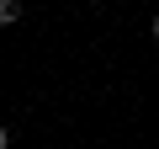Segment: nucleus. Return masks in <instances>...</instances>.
Listing matches in <instances>:
<instances>
[{
    "label": "nucleus",
    "instance_id": "nucleus-1",
    "mask_svg": "<svg viewBox=\"0 0 159 149\" xmlns=\"http://www.w3.org/2000/svg\"><path fill=\"white\" fill-rule=\"evenodd\" d=\"M11 22H21V0H0V27H11Z\"/></svg>",
    "mask_w": 159,
    "mask_h": 149
},
{
    "label": "nucleus",
    "instance_id": "nucleus-2",
    "mask_svg": "<svg viewBox=\"0 0 159 149\" xmlns=\"http://www.w3.org/2000/svg\"><path fill=\"white\" fill-rule=\"evenodd\" d=\"M6 144H11V128H0V149H6Z\"/></svg>",
    "mask_w": 159,
    "mask_h": 149
},
{
    "label": "nucleus",
    "instance_id": "nucleus-3",
    "mask_svg": "<svg viewBox=\"0 0 159 149\" xmlns=\"http://www.w3.org/2000/svg\"><path fill=\"white\" fill-rule=\"evenodd\" d=\"M154 37H159V16H154Z\"/></svg>",
    "mask_w": 159,
    "mask_h": 149
}]
</instances>
